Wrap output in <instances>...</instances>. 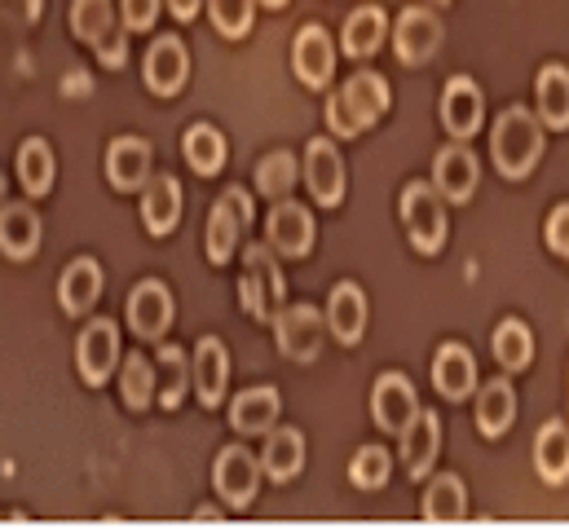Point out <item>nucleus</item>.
Returning <instances> with one entry per match:
<instances>
[{"mask_svg":"<svg viewBox=\"0 0 569 529\" xmlns=\"http://www.w3.org/2000/svg\"><path fill=\"white\" fill-rule=\"evenodd\" d=\"M548 248L569 261V203L552 208V217H548Z\"/></svg>","mask_w":569,"mask_h":529,"instance_id":"43","label":"nucleus"},{"mask_svg":"<svg viewBox=\"0 0 569 529\" xmlns=\"http://www.w3.org/2000/svg\"><path fill=\"white\" fill-rule=\"evenodd\" d=\"M296 177H300V168H296V154H291V150H274V154H266V159L257 163V190H261L266 199L291 194Z\"/></svg>","mask_w":569,"mask_h":529,"instance_id":"38","label":"nucleus"},{"mask_svg":"<svg viewBox=\"0 0 569 529\" xmlns=\"http://www.w3.org/2000/svg\"><path fill=\"white\" fill-rule=\"evenodd\" d=\"M420 517L428 526H459L468 517V490L455 472H441L428 481L425 499H420Z\"/></svg>","mask_w":569,"mask_h":529,"instance_id":"23","label":"nucleus"},{"mask_svg":"<svg viewBox=\"0 0 569 529\" xmlns=\"http://www.w3.org/2000/svg\"><path fill=\"white\" fill-rule=\"evenodd\" d=\"M490 159H495L499 177H508V181L530 177L539 168V159H543V124H539V116L526 111V107H508L490 129Z\"/></svg>","mask_w":569,"mask_h":529,"instance_id":"1","label":"nucleus"},{"mask_svg":"<svg viewBox=\"0 0 569 529\" xmlns=\"http://www.w3.org/2000/svg\"><path fill=\"white\" fill-rule=\"evenodd\" d=\"M40 217L27 203H4L0 208V252L13 261H27L40 248Z\"/></svg>","mask_w":569,"mask_h":529,"instance_id":"25","label":"nucleus"},{"mask_svg":"<svg viewBox=\"0 0 569 529\" xmlns=\"http://www.w3.org/2000/svg\"><path fill=\"white\" fill-rule=\"evenodd\" d=\"M142 76L146 84H150V93H159V98L181 93V84L190 80V53H186V44L177 36H159L150 44V53H146Z\"/></svg>","mask_w":569,"mask_h":529,"instance_id":"13","label":"nucleus"},{"mask_svg":"<svg viewBox=\"0 0 569 529\" xmlns=\"http://www.w3.org/2000/svg\"><path fill=\"white\" fill-rule=\"evenodd\" d=\"M274 340L279 353L291 362H313L322 353V318L309 305H283L274 313Z\"/></svg>","mask_w":569,"mask_h":529,"instance_id":"9","label":"nucleus"},{"mask_svg":"<svg viewBox=\"0 0 569 529\" xmlns=\"http://www.w3.org/2000/svg\"><path fill=\"white\" fill-rule=\"evenodd\" d=\"M98 58H102V67H124V58H129L124 36H120V31H116V36H107V40L98 44Z\"/></svg>","mask_w":569,"mask_h":529,"instance_id":"44","label":"nucleus"},{"mask_svg":"<svg viewBox=\"0 0 569 529\" xmlns=\"http://www.w3.org/2000/svg\"><path fill=\"white\" fill-rule=\"evenodd\" d=\"M208 18L221 36L239 40L252 31V18H257V4L252 0H208Z\"/></svg>","mask_w":569,"mask_h":529,"instance_id":"41","label":"nucleus"},{"mask_svg":"<svg viewBox=\"0 0 569 529\" xmlns=\"http://www.w3.org/2000/svg\"><path fill=\"white\" fill-rule=\"evenodd\" d=\"M168 9L186 22V18H194V13H199V0H168Z\"/></svg>","mask_w":569,"mask_h":529,"instance_id":"46","label":"nucleus"},{"mask_svg":"<svg viewBox=\"0 0 569 529\" xmlns=\"http://www.w3.org/2000/svg\"><path fill=\"white\" fill-rule=\"evenodd\" d=\"M67 93H89V76H76V80H67Z\"/></svg>","mask_w":569,"mask_h":529,"instance_id":"47","label":"nucleus"},{"mask_svg":"<svg viewBox=\"0 0 569 529\" xmlns=\"http://www.w3.org/2000/svg\"><path fill=\"white\" fill-rule=\"evenodd\" d=\"M261 459L248 450V446H226L221 455H217V463H212V481H217V490H221V499L230 503V508H248L252 499H257V490H261Z\"/></svg>","mask_w":569,"mask_h":529,"instance_id":"7","label":"nucleus"},{"mask_svg":"<svg viewBox=\"0 0 569 529\" xmlns=\"http://www.w3.org/2000/svg\"><path fill=\"white\" fill-rule=\"evenodd\" d=\"M535 468L548 486L569 481V428L561 419H548L535 437Z\"/></svg>","mask_w":569,"mask_h":529,"instance_id":"31","label":"nucleus"},{"mask_svg":"<svg viewBox=\"0 0 569 529\" xmlns=\"http://www.w3.org/2000/svg\"><path fill=\"white\" fill-rule=\"evenodd\" d=\"M535 107L543 129H569V71L561 62H548L535 80Z\"/></svg>","mask_w":569,"mask_h":529,"instance_id":"27","label":"nucleus"},{"mask_svg":"<svg viewBox=\"0 0 569 529\" xmlns=\"http://www.w3.org/2000/svg\"><path fill=\"white\" fill-rule=\"evenodd\" d=\"M190 371H194V393H199V401L203 406H221L226 385H230V353H226V345L217 336L199 340Z\"/></svg>","mask_w":569,"mask_h":529,"instance_id":"22","label":"nucleus"},{"mask_svg":"<svg viewBox=\"0 0 569 529\" xmlns=\"http://www.w3.org/2000/svg\"><path fill=\"white\" fill-rule=\"evenodd\" d=\"M327 331L340 345H358L367 331V291L358 282H336L331 300H327Z\"/></svg>","mask_w":569,"mask_h":529,"instance_id":"18","label":"nucleus"},{"mask_svg":"<svg viewBox=\"0 0 569 529\" xmlns=\"http://www.w3.org/2000/svg\"><path fill=\"white\" fill-rule=\"evenodd\" d=\"M389 477H393V459L385 446H362L349 463V481L358 490H380V486H389Z\"/></svg>","mask_w":569,"mask_h":529,"instance_id":"40","label":"nucleus"},{"mask_svg":"<svg viewBox=\"0 0 569 529\" xmlns=\"http://www.w3.org/2000/svg\"><path fill=\"white\" fill-rule=\"evenodd\" d=\"M305 181H309V190L322 208H336L345 199V159H340L336 141L313 137L305 146Z\"/></svg>","mask_w":569,"mask_h":529,"instance_id":"12","label":"nucleus"},{"mask_svg":"<svg viewBox=\"0 0 569 529\" xmlns=\"http://www.w3.org/2000/svg\"><path fill=\"white\" fill-rule=\"evenodd\" d=\"M477 181H481V168H477V154L463 141H450V146L437 150V159H432V186H437L441 199L468 203L477 194Z\"/></svg>","mask_w":569,"mask_h":529,"instance_id":"10","label":"nucleus"},{"mask_svg":"<svg viewBox=\"0 0 569 529\" xmlns=\"http://www.w3.org/2000/svg\"><path fill=\"white\" fill-rule=\"evenodd\" d=\"M18 177H22L27 194H36V199L49 194V186H53V150H49L44 137H27L18 146Z\"/></svg>","mask_w":569,"mask_h":529,"instance_id":"34","label":"nucleus"},{"mask_svg":"<svg viewBox=\"0 0 569 529\" xmlns=\"http://www.w3.org/2000/svg\"><path fill=\"white\" fill-rule=\"evenodd\" d=\"M261 4H270V9H283L287 0H261Z\"/></svg>","mask_w":569,"mask_h":529,"instance_id":"48","label":"nucleus"},{"mask_svg":"<svg viewBox=\"0 0 569 529\" xmlns=\"http://www.w3.org/2000/svg\"><path fill=\"white\" fill-rule=\"evenodd\" d=\"M437 450H441V419H437L432 410H420V415L402 428V468L420 481V477L432 472Z\"/></svg>","mask_w":569,"mask_h":529,"instance_id":"21","label":"nucleus"},{"mask_svg":"<svg viewBox=\"0 0 569 529\" xmlns=\"http://www.w3.org/2000/svg\"><path fill=\"white\" fill-rule=\"evenodd\" d=\"M0 9H4V13H13L18 22H36V18H40V9H44V0H0Z\"/></svg>","mask_w":569,"mask_h":529,"instance_id":"45","label":"nucleus"},{"mask_svg":"<svg viewBox=\"0 0 569 529\" xmlns=\"http://www.w3.org/2000/svg\"><path fill=\"white\" fill-rule=\"evenodd\" d=\"M154 376H159V401H163L168 410H177L186 389H190V380H194L186 353L172 349V345H163V349H159V362H154Z\"/></svg>","mask_w":569,"mask_h":529,"instance_id":"35","label":"nucleus"},{"mask_svg":"<svg viewBox=\"0 0 569 529\" xmlns=\"http://www.w3.org/2000/svg\"><path fill=\"white\" fill-rule=\"evenodd\" d=\"M266 477L274 481H291L305 468V437L296 428H270L266 432V455H261Z\"/></svg>","mask_w":569,"mask_h":529,"instance_id":"32","label":"nucleus"},{"mask_svg":"<svg viewBox=\"0 0 569 529\" xmlns=\"http://www.w3.org/2000/svg\"><path fill=\"white\" fill-rule=\"evenodd\" d=\"M512 419H517V389L503 376H495L490 385L477 389V428L481 437H503Z\"/></svg>","mask_w":569,"mask_h":529,"instance_id":"26","label":"nucleus"},{"mask_svg":"<svg viewBox=\"0 0 569 529\" xmlns=\"http://www.w3.org/2000/svg\"><path fill=\"white\" fill-rule=\"evenodd\" d=\"M274 419H279V389H270V385L243 389V393L234 397V406H230V423H234L239 432H248V437L270 432Z\"/></svg>","mask_w":569,"mask_h":529,"instance_id":"29","label":"nucleus"},{"mask_svg":"<svg viewBox=\"0 0 569 529\" xmlns=\"http://www.w3.org/2000/svg\"><path fill=\"white\" fill-rule=\"evenodd\" d=\"M389 111V80L380 71H358L345 89L327 98V124L336 137H358Z\"/></svg>","mask_w":569,"mask_h":529,"instance_id":"2","label":"nucleus"},{"mask_svg":"<svg viewBox=\"0 0 569 529\" xmlns=\"http://www.w3.org/2000/svg\"><path fill=\"white\" fill-rule=\"evenodd\" d=\"M371 415H376V423H380L385 432H398V437H402V428L420 415L416 385H411L407 376H398V371L380 376L376 389H371Z\"/></svg>","mask_w":569,"mask_h":529,"instance_id":"14","label":"nucleus"},{"mask_svg":"<svg viewBox=\"0 0 569 529\" xmlns=\"http://www.w3.org/2000/svg\"><path fill=\"white\" fill-rule=\"evenodd\" d=\"M0 199H4V177H0Z\"/></svg>","mask_w":569,"mask_h":529,"instance_id":"49","label":"nucleus"},{"mask_svg":"<svg viewBox=\"0 0 569 529\" xmlns=\"http://www.w3.org/2000/svg\"><path fill=\"white\" fill-rule=\"evenodd\" d=\"M111 0H71V31L84 40V44H102L111 31Z\"/></svg>","mask_w":569,"mask_h":529,"instance_id":"37","label":"nucleus"},{"mask_svg":"<svg viewBox=\"0 0 569 529\" xmlns=\"http://www.w3.org/2000/svg\"><path fill=\"white\" fill-rule=\"evenodd\" d=\"M150 141L142 137H116L107 146V177L116 190H142L150 181Z\"/></svg>","mask_w":569,"mask_h":529,"instance_id":"20","label":"nucleus"},{"mask_svg":"<svg viewBox=\"0 0 569 529\" xmlns=\"http://www.w3.org/2000/svg\"><path fill=\"white\" fill-rule=\"evenodd\" d=\"M385 31H389L385 9H380V4H362V9H353V13L345 18L340 44H345V53H349V58H371V53L380 49Z\"/></svg>","mask_w":569,"mask_h":529,"instance_id":"30","label":"nucleus"},{"mask_svg":"<svg viewBox=\"0 0 569 529\" xmlns=\"http://www.w3.org/2000/svg\"><path fill=\"white\" fill-rule=\"evenodd\" d=\"M154 362H146V353H129L124 358V371H120V393H124V406L133 410H146L150 397H154Z\"/></svg>","mask_w":569,"mask_h":529,"instance_id":"39","label":"nucleus"},{"mask_svg":"<svg viewBox=\"0 0 569 529\" xmlns=\"http://www.w3.org/2000/svg\"><path fill=\"white\" fill-rule=\"evenodd\" d=\"M120 13H124V27L129 31H150L159 22V0H124Z\"/></svg>","mask_w":569,"mask_h":529,"instance_id":"42","label":"nucleus"},{"mask_svg":"<svg viewBox=\"0 0 569 529\" xmlns=\"http://www.w3.org/2000/svg\"><path fill=\"white\" fill-rule=\"evenodd\" d=\"M287 296V278L279 261H274V248H261L252 243L243 252V278H239V305L248 318L257 322H274V313L283 309Z\"/></svg>","mask_w":569,"mask_h":529,"instance_id":"3","label":"nucleus"},{"mask_svg":"<svg viewBox=\"0 0 569 529\" xmlns=\"http://www.w3.org/2000/svg\"><path fill=\"white\" fill-rule=\"evenodd\" d=\"M186 159L199 177H212L226 168V137L212 129V124H194L186 132Z\"/></svg>","mask_w":569,"mask_h":529,"instance_id":"36","label":"nucleus"},{"mask_svg":"<svg viewBox=\"0 0 569 529\" xmlns=\"http://www.w3.org/2000/svg\"><path fill=\"white\" fill-rule=\"evenodd\" d=\"M441 18L428 9V4H407L402 13H398V27H393V44H398V58L407 62V67H425L437 58V49H441Z\"/></svg>","mask_w":569,"mask_h":529,"instance_id":"8","label":"nucleus"},{"mask_svg":"<svg viewBox=\"0 0 569 529\" xmlns=\"http://www.w3.org/2000/svg\"><path fill=\"white\" fill-rule=\"evenodd\" d=\"M252 212H257V208H252V194H248L243 186H230V190L212 203V212H208V261L226 264L234 257L243 226H252Z\"/></svg>","mask_w":569,"mask_h":529,"instance_id":"5","label":"nucleus"},{"mask_svg":"<svg viewBox=\"0 0 569 529\" xmlns=\"http://www.w3.org/2000/svg\"><path fill=\"white\" fill-rule=\"evenodd\" d=\"M481 116H486V98L481 89L468 80V76H455L441 93V124L455 141H468L472 132L481 129Z\"/></svg>","mask_w":569,"mask_h":529,"instance_id":"15","label":"nucleus"},{"mask_svg":"<svg viewBox=\"0 0 569 529\" xmlns=\"http://www.w3.org/2000/svg\"><path fill=\"white\" fill-rule=\"evenodd\" d=\"M266 234H270V248L279 257H305L313 248V217H309V208H300L291 199L274 203V212L266 221Z\"/></svg>","mask_w":569,"mask_h":529,"instance_id":"17","label":"nucleus"},{"mask_svg":"<svg viewBox=\"0 0 569 529\" xmlns=\"http://www.w3.org/2000/svg\"><path fill=\"white\" fill-rule=\"evenodd\" d=\"M76 362H80L84 385H93V389L107 385L111 371L120 367V327L111 318H93L76 340Z\"/></svg>","mask_w":569,"mask_h":529,"instance_id":"6","label":"nucleus"},{"mask_svg":"<svg viewBox=\"0 0 569 529\" xmlns=\"http://www.w3.org/2000/svg\"><path fill=\"white\" fill-rule=\"evenodd\" d=\"M102 296V264L93 257H76L58 278V300L67 313H89L93 300Z\"/></svg>","mask_w":569,"mask_h":529,"instance_id":"24","label":"nucleus"},{"mask_svg":"<svg viewBox=\"0 0 569 529\" xmlns=\"http://www.w3.org/2000/svg\"><path fill=\"white\" fill-rule=\"evenodd\" d=\"M291 67H296V80L309 84V89H327L331 84V76H336V49H331L327 27H318V22L300 27V36L291 44Z\"/></svg>","mask_w":569,"mask_h":529,"instance_id":"11","label":"nucleus"},{"mask_svg":"<svg viewBox=\"0 0 569 529\" xmlns=\"http://www.w3.org/2000/svg\"><path fill=\"white\" fill-rule=\"evenodd\" d=\"M142 221L150 234H168L177 221H181V186L177 177L159 172L146 181V194H142Z\"/></svg>","mask_w":569,"mask_h":529,"instance_id":"28","label":"nucleus"},{"mask_svg":"<svg viewBox=\"0 0 569 529\" xmlns=\"http://www.w3.org/2000/svg\"><path fill=\"white\" fill-rule=\"evenodd\" d=\"M402 226H407V239H411V248H416L420 257H437V252L446 248L450 221H446V203H441L437 186L411 181V186L402 190Z\"/></svg>","mask_w":569,"mask_h":529,"instance_id":"4","label":"nucleus"},{"mask_svg":"<svg viewBox=\"0 0 569 529\" xmlns=\"http://www.w3.org/2000/svg\"><path fill=\"white\" fill-rule=\"evenodd\" d=\"M432 4H450V0H432Z\"/></svg>","mask_w":569,"mask_h":529,"instance_id":"50","label":"nucleus"},{"mask_svg":"<svg viewBox=\"0 0 569 529\" xmlns=\"http://www.w3.org/2000/svg\"><path fill=\"white\" fill-rule=\"evenodd\" d=\"M432 385L446 401H463L468 393H477V362L463 345H441L432 358Z\"/></svg>","mask_w":569,"mask_h":529,"instance_id":"19","label":"nucleus"},{"mask_svg":"<svg viewBox=\"0 0 569 529\" xmlns=\"http://www.w3.org/2000/svg\"><path fill=\"white\" fill-rule=\"evenodd\" d=\"M490 349H495V362H499L503 371H526V367L535 362V336H530V327H526L521 318H503V322L495 327Z\"/></svg>","mask_w":569,"mask_h":529,"instance_id":"33","label":"nucleus"},{"mask_svg":"<svg viewBox=\"0 0 569 529\" xmlns=\"http://www.w3.org/2000/svg\"><path fill=\"white\" fill-rule=\"evenodd\" d=\"M172 322V291L159 278H146L129 291V327L142 340H159Z\"/></svg>","mask_w":569,"mask_h":529,"instance_id":"16","label":"nucleus"}]
</instances>
